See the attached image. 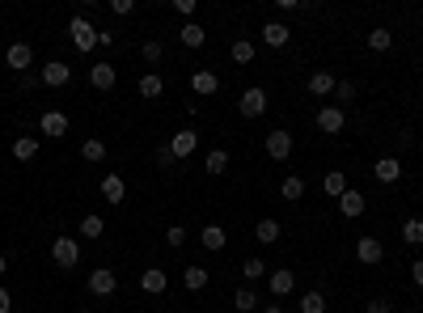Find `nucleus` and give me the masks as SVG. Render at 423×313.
I'll return each instance as SVG.
<instances>
[{
	"instance_id": "obj_1",
	"label": "nucleus",
	"mask_w": 423,
	"mask_h": 313,
	"mask_svg": "<svg viewBox=\"0 0 423 313\" xmlns=\"http://www.w3.org/2000/svg\"><path fill=\"white\" fill-rule=\"evenodd\" d=\"M68 38L76 42V51H93V47H97V25H93L89 17L76 13V17L68 21Z\"/></svg>"
},
{
	"instance_id": "obj_2",
	"label": "nucleus",
	"mask_w": 423,
	"mask_h": 313,
	"mask_svg": "<svg viewBox=\"0 0 423 313\" xmlns=\"http://www.w3.org/2000/svg\"><path fill=\"white\" fill-rule=\"evenodd\" d=\"M51 263L64 267V271H72V267L81 263V242H76V237H55V242H51Z\"/></svg>"
},
{
	"instance_id": "obj_3",
	"label": "nucleus",
	"mask_w": 423,
	"mask_h": 313,
	"mask_svg": "<svg viewBox=\"0 0 423 313\" xmlns=\"http://www.w3.org/2000/svg\"><path fill=\"white\" fill-rule=\"evenodd\" d=\"M68 127H72V123H68V114H64V110H42V119H38V131H42L47 140H64V136H68Z\"/></svg>"
},
{
	"instance_id": "obj_4",
	"label": "nucleus",
	"mask_w": 423,
	"mask_h": 313,
	"mask_svg": "<svg viewBox=\"0 0 423 313\" xmlns=\"http://www.w3.org/2000/svg\"><path fill=\"white\" fill-rule=\"evenodd\" d=\"M237 110H242V119H258L263 110H267V89H246L242 98H237Z\"/></svg>"
},
{
	"instance_id": "obj_5",
	"label": "nucleus",
	"mask_w": 423,
	"mask_h": 313,
	"mask_svg": "<svg viewBox=\"0 0 423 313\" xmlns=\"http://www.w3.org/2000/svg\"><path fill=\"white\" fill-rule=\"evenodd\" d=\"M343 127H347L343 106H322V110H318V131H322V136H339Z\"/></svg>"
},
{
	"instance_id": "obj_6",
	"label": "nucleus",
	"mask_w": 423,
	"mask_h": 313,
	"mask_svg": "<svg viewBox=\"0 0 423 313\" xmlns=\"http://www.w3.org/2000/svg\"><path fill=\"white\" fill-rule=\"evenodd\" d=\"M263 148H267V157H271V161H288V157H292V136L275 127V131H267Z\"/></svg>"
},
{
	"instance_id": "obj_7",
	"label": "nucleus",
	"mask_w": 423,
	"mask_h": 313,
	"mask_svg": "<svg viewBox=\"0 0 423 313\" xmlns=\"http://www.w3.org/2000/svg\"><path fill=\"white\" fill-rule=\"evenodd\" d=\"M356 259H360L364 267L386 263V246H381V237H360V242H356Z\"/></svg>"
},
{
	"instance_id": "obj_8",
	"label": "nucleus",
	"mask_w": 423,
	"mask_h": 313,
	"mask_svg": "<svg viewBox=\"0 0 423 313\" xmlns=\"http://www.w3.org/2000/svg\"><path fill=\"white\" fill-rule=\"evenodd\" d=\"M119 288V276L110 271V267H97V271H89V293L93 297H110Z\"/></svg>"
},
{
	"instance_id": "obj_9",
	"label": "nucleus",
	"mask_w": 423,
	"mask_h": 313,
	"mask_svg": "<svg viewBox=\"0 0 423 313\" xmlns=\"http://www.w3.org/2000/svg\"><path fill=\"white\" fill-rule=\"evenodd\" d=\"M4 64H8L13 72H25V68L34 64V47H30V42H13V47L4 51Z\"/></svg>"
},
{
	"instance_id": "obj_10",
	"label": "nucleus",
	"mask_w": 423,
	"mask_h": 313,
	"mask_svg": "<svg viewBox=\"0 0 423 313\" xmlns=\"http://www.w3.org/2000/svg\"><path fill=\"white\" fill-rule=\"evenodd\" d=\"M68 81H72V68H68L64 59H51V64L42 68V85H47V89H64Z\"/></svg>"
},
{
	"instance_id": "obj_11",
	"label": "nucleus",
	"mask_w": 423,
	"mask_h": 313,
	"mask_svg": "<svg viewBox=\"0 0 423 313\" xmlns=\"http://www.w3.org/2000/svg\"><path fill=\"white\" fill-rule=\"evenodd\" d=\"M165 148L174 153V161H186V157H191V153L199 148V136H195V131H178V136H174V140H169Z\"/></svg>"
},
{
	"instance_id": "obj_12",
	"label": "nucleus",
	"mask_w": 423,
	"mask_h": 313,
	"mask_svg": "<svg viewBox=\"0 0 423 313\" xmlns=\"http://www.w3.org/2000/svg\"><path fill=\"white\" fill-rule=\"evenodd\" d=\"M140 288H144L148 297H161V293L169 288V276H165L161 267H148V271H140Z\"/></svg>"
},
{
	"instance_id": "obj_13",
	"label": "nucleus",
	"mask_w": 423,
	"mask_h": 313,
	"mask_svg": "<svg viewBox=\"0 0 423 313\" xmlns=\"http://www.w3.org/2000/svg\"><path fill=\"white\" fill-rule=\"evenodd\" d=\"M191 89H195V93H199V98H212V93H216V89H220V76H216V72H212V68H199V72H195V76H191Z\"/></svg>"
},
{
	"instance_id": "obj_14",
	"label": "nucleus",
	"mask_w": 423,
	"mask_h": 313,
	"mask_svg": "<svg viewBox=\"0 0 423 313\" xmlns=\"http://www.w3.org/2000/svg\"><path fill=\"white\" fill-rule=\"evenodd\" d=\"M335 85H339V81H335V72H326V68H318V72L309 76V93H314V98H330Z\"/></svg>"
},
{
	"instance_id": "obj_15",
	"label": "nucleus",
	"mask_w": 423,
	"mask_h": 313,
	"mask_svg": "<svg viewBox=\"0 0 423 313\" xmlns=\"http://www.w3.org/2000/svg\"><path fill=\"white\" fill-rule=\"evenodd\" d=\"M373 174H377V182H386V187H390V182H398V178H403V161H398V157H381V161L373 165Z\"/></svg>"
},
{
	"instance_id": "obj_16",
	"label": "nucleus",
	"mask_w": 423,
	"mask_h": 313,
	"mask_svg": "<svg viewBox=\"0 0 423 313\" xmlns=\"http://www.w3.org/2000/svg\"><path fill=\"white\" fill-rule=\"evenodd\" d=\"M102 199H106V203H123V199H127V182H123L119 174H106V178H102Z\"/></svg>"
},
{
	"instance_id": "obj_17",
	"label": "nucleus",
	"mask_w": 423,
	"mask_h": 313,
	"mask_svg": "<svg viewBox=\"0 0 423 313\" xmlns=\"http://www.w3.org/2000/svg\"><path fill=\"white\" fill-rule=\"evenodd\" d=\"M339 212H343V216H347V220H356V216H364V195H360V191H352V187H347V191H343V195H339Z\"/></svg>"
},
{
	"instance_id": "obj_18",
	"label": "nucleus",
	"mask_w": 423,
	"mask_h": 313,
	"mask_svg": "<svg viewBox=\"0 0 423 313\" xmlns=\"http://www.w3.org/2000/svg\"><path fill=\"white\" fill-rule=\"evenodd\" d=\"M267 284H271V297H275V301H284V297L297 288V276L280 267V271H271V280H267Z\"/></svg>"
},
{
	"instance_id": "obj_19",
	"label": "nucleus",
	"mask_w": 423,
	"mask_h": 313,
	"mask_svg": "<svg viewBox=\"0 0 423 313\" xmlns=\"http://www.w3.org/2000/svg\"><path fill=\"white\" fill-rule=\"evenodd\" d=\"M288 38H292V30H288L284 21H267V25H263V42H267V47H288Z\"/></svg>"
},
{
	"instance_id": "obj_20",
	"label": "nucleus",
	"mask_w": 423,
	"mask_h": 313,
	"mask_svg": "<svg viewBox=\"0 0 423 313\" xmlns=\"http://www.w3.org/2000/svg\"><path fill=\"white\" fill-rule=\"evenodd\" d=\"M114 81H119V72H114L110 64H93V68H89V85H93V89H114Z\"/></svg>"
},
{
	"instance_id": "obj_21",
	"label": "nucleus",
	"mask_w": 423,
	"mask_h": 313,
	"mask_svg": "<svg viewBox=\"0 0 423 313\" xmlns=\"http://www.w3.org/2000/svg\"><path fill=\"white\" fill-rule=\"evenodd\" d=\"M199 242H203V250H225V246H229V233H225L220 225H203Z\"/></svg>"
},
{
	"instance_id": "obj_22",
	"label": "nucleus",
	"mask_w": 423,
	"mask_h": 313,
	"mask_svg": "<svg viewBox=\"0 0 423 313\" xmlns=\"http://www.w3.org/2000/svg\"><path fill=\"white\" fill-rule=\"evenodd\" d=\"M178 38H182V47H203V42H208V30H203L199 21H186V25L178 30Z\"/></svg>"
},
{
	"instance_id": "obj_23",
	"label": "nucleus",
	"mask_w": 423,
	"mask_h": 313,
	"mask_svg": "<svg viewBox=\"0 0 423 313\" xmlns=\"http://www.w3.org/2000/svg\"><path fill=\"white\" fill-rule=\"evenodd\" d=\"M136 89H140V98H161V93H165V81H161L157 72H144Z\"/></svg>"
},
{
	"instance_id": "obj_24",
	"label": "nucleus",
	"mask_w": 423,
	"mask_h": 313,
	"mask_svg": "<svg viewBox=\"0 0 423 313\" xmlns=\"http://www.w3.org/2000/svg\"><path fill=\"white\" fill-rule=\"evenodd\" d=\"M34 153H38V136H17V140H13V157H17V161H30Z\"/></svg>"
},
{
	"instance_id": "obj_25",
	"label": "nucleus",
	"mask_w": 423,
	"mask_h": 313,
	"mask_svg": "<svg viewBox=\"0 0 423 313\" xmlns=\"http://www.w3.org/2000/svg\"><path fill=\"white\" fill-rule=\"evenodd\" d=\"M203 170H208L212 178H216V174H225V170H229V153H225V148H212V153L203 157Z\"/></svg>"
},
{
	"instance_id": "obj_26",
	"label": "nucleus",
	"mask_w": 423,
	"mask_h": 313,
	"mask_svg": "<svg viewBox=\"0 0 423 313\" xmlns=\"http://www.w3.org/2000/svg\"><path fill=\"white\" fill-rule=\"evenodd\" d=\"M322 191H326V195H335V199H339V195H343V191H347V174H343V170H330V174H326V178H322Z\"/></svg>"
},
{
	"instance_id": "obj_27",
	"label": "nucleus",
	"mask_w": 423,
	"mask_h": 313,
	"mask_svg": "<svg viewBox=\"0 0 423 313\" xmlns=\"http://www.w3.org/2000/svg\"><path fill=\"white\" fill-rule=\"evenodd\" d=\"M280 195H284L288 203H297V199L305 195V178H297V174H288V178L280 182Z\"/></svg>"
},
{
	"instance_id": "obj_28",
	"label": "nucleus",
	"mask_w": 423,
	"mask_h": 313,
	"mask_svg": "<svg viewBox=\"0 0 423 313\" xmlns=\"http://www.w3.org/2000/svg\"><path fill=\"white\" fill-rule=\"evenodd\" d=\"M254 237H258L263 246H275V242H280V220H271V216H267V220H258Z\"/></svg>"
},
{
	"instance_id": "obj_29",
	"label": "nucleus",
	"mask_w": 423,
	"mask_h": 313,
	"mask_svg": "<svg viewBox=\"0 0 423 313\" xmlns=\"http://www.w3.org/2000/svg\"><path fill=\"white\" fill-rule=\"evenodd\" d=\"M229 55H233V59H237V64H250V59H254V55H258V47H254V42H250V38H237V42H233V47H229Z\"/></svg>"
},
{
	"instance_id": "obj_30",
	"label": "nucleus",
	"mask_w": 423,
	"mask_h": 313,
	"mask_svg": "<svg viewBox=\"0 0 423 313\" xmlns=\"http://www.w3.org/2000/svg\"><path fill=\"white\" fill-rule=\"evenodd\" d=\"M182 284H186L191 293H199V288H208V271H203V267H186V271H182Z\"/></svg>"
},
{
	"instance_id": "obj_31",
	"label": "nucleus",
	"mask_w": 423,
	"mask_h": 313,
	"mask_svg": "<svg viewBox=\"0 0 423 313\" xmlns=\"http://www.w3.org/2000/svg\"><path fill=\"white\" fill-rule=\"evenodd\" d=\"M403 242H407V246H423V220L419 216H411V220L403 225Z\"/></svg>"
},
{
	"instance_id": "obj_32",
	"label": "nucleus",
	"mask_w": 423,
	"mask_h": 313,
	"mask_svg": "<svg viewBox=\"0 0 423 313\" xmlns=\"http://www.w3.org/2000/svg\"><path fill=\"white\" fill-rule=\"evenodd\" d=\"M369 47H373V51H390V47H394V34H390L386 25H377V30L369 34Z\"/></svg>"
},
{
	"instance_id": "obj_33",
	"label": "nucleus",
	"mask_w": 423,
	"mask_h": 313,
	"mask_svg": "<svg viewBox=\"0 0 423 313\" xmlns=\"http://www.w3.org/2000/svg\"><path fill=\"white\" fill-rule=\"evenodd\" d=\"M81 157L97 165V161H106V144H102V140H85V144H81Z\"/></svg>"
},
{
	"instance_id": "obj_34",
	"label": "nucleus",
	"mask_w": 423,
	"mask_h": 313,
	"mask_svg": "<svg viewBox=\"0 0 423 313\" xmlns=\"http://www.w3.org/2000/svg\"><path fill=\"white\" fill-rule=\"evenodd\" d=\"M301 313H326V297L322 293H305L301 297Z\"/></svg>"
},
{
	"instance_id": "obj_35",
	"label": "nucleus",
	"mask_w": 423,
	"mask_h": 313,
	"mask_svg": "<svg viewBox=\"0 0 423 313\" xmlns=\"http://www.w3.org/2000/svg\"><path fill=\"white\" fill-rule=\"evenodd\" d=\"M233 305H237V309H242V313H254V309H258V297H254L250 288H237V297H233Z\"/></svg>"
},
{
	"instance_id": "obj_36",
	"label": "nucleus",
	"mask_w": 423,
	"mask_h": 313,
	"mask_svg": "<svg viewBox=\"0 0 423 313\" xmlns=\"http://www.w3.org/2000/svg\"><path fill=\"white\" fill-rule=\"evenodd\" d=\"M140 51H144V64H161V55H165V47H161L157 38H148V42H144Z\"/></svg>"
},
{
	"instance_id": "obj_37",
	"label": "nucleus",
	"mask_w": 423,
	"mask_h": 313,
	"mask_svg": "<svg viewBox=\"0 0 423 313\" xmlns=\"http://www.w3.org/2000/svg\"><path fill=\"white\" fill-rule=\"evenodd\" d=\"M102 229H106L102 216H85V220H81V237H102Z\"/></svg>"
},
{
	"instance_id": "obj_38",
	"label": "nucleus",
	"mask_w": 423,
	"mask_h": 313,
	"mask_svg": "<svg viewBox=\"0 0 423 313\" xmlns=\"http://www.w3.org/2000/svg\"><path fill=\"white\" fill-rule=\"evenodd\" d=\"M165 246L182 250V246H186V229H182V225H169V229H165Z\"/></svg>"
},
{
	"instance_id": "obj_39",
	"label": "nucleus",
	"mask_w": 423,
	"mask_h": 313,
	"mask_svg": "<svg viewBox=\"0 0 423 313\" xmlns=\"http://www.w3.org/2000/svg\"><path fill=\"white\" fill-rule=\"evenodd\" d=\"M242 271H246V280H263V276H267V263H263V259H246Z\"/></svg>"
},
{
	"instance_id": "obj_40",
	"label": "nucleus",
	"mask_w": 423,
	"mask_h": 313,
	"mask_svg": "<svg viewBox=\"0 0 423 313\" xmlns=\"http://www.w3.org/2000/svg\"><path fill=\"white\" fill-rule=\"evenodd\" d=\"M335 98H339V102H352V98H356V85H352V81H339V85H335Z\"/></svg>"
},
{
	"instance_id": "obj_41",
	"label": "nucleus",
	"mask_w": 423,
	"mask_h": 313,
	"mask_svg": "<svg viewBox=\"0 0 423 313\" xmlns=\"http://www.w3.org/2000/svg\"><path fill=\"white\" fill-rule=\"evenodd\" d=\"M131 8H136V4H131V0H110V13H119V17H127V13H131Z\"/></svg>"
},
{
	"instance_id": "obj_42",
	"label": "nucleus",
	"mask_w": 423,
	"mask_h": 313,
	"mask_svg": "<svg viewBox=\"0 0 423 313\" xmlns=\"http://www.w3.org/2000/svg\"><path fill=\"white\" fill-rule=\"evenodd\" d=\"M364 313H394V309H390V301H369Z\"/></svg>"
},
{
	"instance_id": "obj_43",
	"label": "nucleus",
	"mask_w": 423,
	"mask_h": 313,
	"mask_svg": "<svg viewBox=\"0 0 423 313\" xmlns=\"http://www.w3.org/2000/svg\"><path fill=\"white\" fill-rule=\"evenodd\" d=\"M411 280H415V288H423V259L411 263Z\"/></svg>"
},
{
	"instance_id": "obj_44",
	"label": "nucleus",
	"mask_w": 423,
	"mask_h": 313,
	"mask_svg": "<svg viewBox=\"0 0 423 313\" xmlns=\"http://www.w3.org/2000/svg\"><path fill=\"white\" fill-rule=\"evenodd\" d=\"M174 8H178L182 17H191V13H195V0H174Z\"/></svg>"
},
{
	"instance_id": "obj_45",
	"label": "nucleus",
	"mask_w": 423,
	"mask_h": 313,
	"mask_svg": "<svg viewBox=\"0 0 423 313\" xmlns=\"http://www.w3.org/2000/svg\"><path fill=\"white\" fill-rule=\"evenodd\" d=\"M157 165H174V153H169V148H157Z\"/></svg>"
},
{
	"instance_id": "obj_46",
	"label": "nucleus",
	"mask_w": 423,
	"mask_h": 313,
	"mask_svg": "<svg viewBox=\"0 0 423 313\" xmlns=\"http://www.w3.org/2000/svg\"><path fill=\"white\" fill-rule=\"evenodd\" d=\"M13 309V301H8V288H0V313H8Z\"/></svg>"
},
{
	"instance_id": "obj_47",
	"label": "nucleus",
	"mask_w": 423,
	"mask_h": 313,
	"mask_svg": "<svg viewBox=\"0 0 423 313\" xmlns=\"http://www.w3.org/2000/svg\"><path fill=\"white\" fill-rule=\"evenodd\" d=\"M263 313H284V305H263Z\"/></svg>"
},
{
	"instance_id": "obj_48",
	"label": "nucleus",
	"mask_w": 423,
	"mask_h": 313,
	"mask_svg": "<svg viewBox=\"0 0 423 313\" xmlns=\"http://www.w3.org/2000/svg\"><path fill=\"white\" fill-rule=\"evenodd\" d=\"M4 271H8V259H4V254H0V280H4Z\"/></svg>"
},
{
	"instance_id": "obj_49",
	"label": "nucleus",
	"mask_w": 423,
	"mask_h": 313,
	"mask_svg": "<svg viewBox=\"0 0 423 313\" xmlns=\"http://www.w3.org/2000/svg\"><path fill=\"white\" fill-rule=\"evenodd\" d=\"M76 313H93V309H76Z\"/></svg>"
},
{
	"instance_id": "obj_50",
	"label": "nucleus",
	"mask_w": 423,
	"mask_h": 313,
	"mask_svg": "<svg viewBox=\"0 0 423 313\" xmlns=\"http://www.w3.org/2000/svg\"><path fill=\"white\" fill-rule=\"evenodd\" d=\"M51 313H55V309H51Z\"/></svg>"
}]
</instances>
